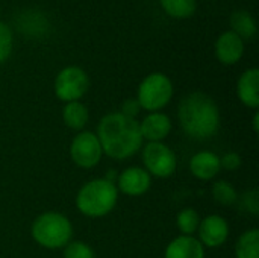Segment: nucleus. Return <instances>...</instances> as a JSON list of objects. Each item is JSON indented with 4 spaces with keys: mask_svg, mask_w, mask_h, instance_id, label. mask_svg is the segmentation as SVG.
<instances>
[{
    "mask_svg": "<svg viewBox=\"0 0 259 258\" xmlns=\"http://www.w3.org/2000/svg\"><path fill=\"white\" fill-rule=\"evenodd\" d=\"M243 164V158L238 152L229 151L220 157V167L226 172H237Z\"/></svg>",
    "mask_w": 259,
    "mask_h": 258,
    "instance_id": "obj_24",
    "label": "nucleus"
},
{
    "mask_svg": "<svg viewBox=\"0 0 259 258\" xmlns=\"http://www.w3.org/2000/svg\"><path fill=\"white\" fill-rule=\"evenodd\" d=\"M90 120V111L87 105H83L80 100L79 102H68L62 108V122L67 128L73 131H83Z\"/></svg>",
    "mask_w": 259,
    "mask_h": 258,
    "instance_id": "obj_16",
    "label": "nucleus"
},
{
    "mask_svg": "<svg viewBox=\"0 0 259 258\" xmlns=\"http://www.w3.org/2000/svg\"><path fill=\"white\" fill-rule=\"evenodd\" d=\"M64 258H96V252L87 242L71 240L64 248Z\"/></svg>",
    "mask_w": 259,
    "mask_h": 258,
    "instance_id": "obj_22",
    "label": "nucleus"
},
{
    "mask_svg": "<svg viewBox=\"0 0 259 258\" xmlns=\"http://www.w3.org/2000/svg\"><path fill=\"white\" fill-rule=\"evenodd\" d=\"M120 113L131 117V119H137V116L141 113V106L138 103V100L135 97L132 99H126L123 103H121V108H120Z\"/></svg>",
    "mask_w": 259,
    "mask_h": 258,
    "instance_id": "obj_26",
    "label": "nucleus"
},
{
    "mask_svg": "<svg viewBox=\"0 0 259 258\" xmlns=\"http://www.w3.org/2000/svg\"><path fill=\"white\" fill-rule=\"evenodd\" d=\"M53 90L56 97L64 103L79 102L90 90V78L83 68L68 65L56 75Z\"/></svg>",
    "mask_w": 259,
    "mask_h": 258,
    "instance_id": "obj_7",
    "label": "nucleus"
},
{
    "mask_svg": "<svg viewBox=\"0 0 259 258\" xmlns=\"http://www.w3.org/2000/svg\"><path fill=\"white\" fill-rule=\"evenodd\" d=\"M237 258H259V230L250 228L244 231L235 243Z\"/></svg>",
    "mask_w": 259,
    "mask_h": 258,
    "instance_id": "obj_17",
    "label": "nucleus"
},
{
    "mask_svg": "<svg viewBox=\"0 0 259 258\" xmlns=\"http://www.w3.org/2000/svg\"><path fill=\"white\" fill-rule=\"evenodd\" d=\"M231 234V228L228 220L220 214H209L205 219L200 220L199 230H197V239L199 242L209 249H217L223 246Z\"/></svg>",
    "mask_w": 259,
    "mask_h": 258,
    "instance_id": "obj_9",
    "label": "nucleus"
},
{
    "mask_svg": "<svg viewBox=\"0 0 259 258\" xmlns=\"http://www.w3.org/2000/svg\"><path fill=\"white\" fill-rule=\"evenodd\" d=\"M73 224L59 211H46L35 217L30 236L36 245L49 251L64 249L73 240Z\"/></svg>",
    "mask_w": 259,
    "mask_h": 258,
    "instance_id": "obj_4",
    "label": "nucleus"
},
{
    "mask_svg": "<svg viewBox=\"0 0 259 258\" xmlns=\"http://www.w3.org/2000/svg\"><path fill=\"white\" fill-rule=\"evenodd\" d=\"M237 96L240 102L250 109L259 108V70L249 68L246 70L237 82Z\"/></svg>",
    "mask_w": 259,
    "mask_h": 258,
    "instance_id": "obj_15",
    "label": "nucleus"
},
{
    "mask_svg": "<svg viewBox=\"0 0 259 258\" xmlns=\"http://www.w3.org/2000/svg\"><path fill=\"white\" fill-rule=\"evenodd\" d=\"M200 214L194 208H184L176 216V227L182 236H194L200 225Z\"/></svg>",
    "mask_w": 259,
    "mask_h": 258,
    "instance_id": "obj_19",
    "label": "nucleus"
},
{
    "mask_svg": "<svg viewBox=\"0 0 259 258\" xmlns=\"http://www.w3.org/2000/svg\"><path fill=\"white\" fill-rule=\"evenodd\" d=\"M212 198L217 204L223 205V207H232L238 202L240 196H238V192L235 190V187L228 182V181H217L212 189Z\"/></svg>",
    "mask_w": 259,
    "mask_h": 258,
    "instance_id": "obj_20",
    "label": "nucleus"
},
{
    "mask_svg": "<svg viewBox=\"0 0 259 258\" xmlns=\"http://www.w3.org/2000/svg\"><path fill=\"white\" fill-rule=\"evenodd\" d=\"M175 87L171 79L159 71L147 75L138 85L137 100L141 109L147 113L162 111L173 99Z\"/></svg>",
    "mask_w": 259,
    "mask_h": 258,
    "instance_id": "obj_5",
    "label": "nucleus"
},
{
    "mask_svg": "<svg viewBox=\"0 0 259 258\" xmlns=\"http://www.w3.org/2000/svg\"><path fill=\"white\" fill-rule=\"evenodd\" d=\"M173 129V122L168 114L162 111L147 113V116L140 122V132L147 143L164 141Z\"/></svg>",
    "mask_w": 259,
    "mask_h": 258,
    "instance_id": "obj_11",
    "label": "nucleus"
},
{
    "mask_svg": "<svg viewBox=\"0 0 259 258\" xmlns=\"http://www.w3.org/2000/svg\"><path fill=\"white\" fill-rule=\"evenodd\" d=\"M241 207H243L247 213L256 216L259 213L258 192H256V190H249V192H246V193L241 196Z\"/></svg>",
    "mask_w": 259,
    "mask_h": 258,
    "instance_id": "obj_25",
    "label": "nucleus"
},
{
    "mask_svg": "<svg viewBox=\"0 0 259 258\" xmlns=\"http://www.w3.org/2000/svg\"><path fill=\"white\" fill-rule=\"evenodd\" d=\"M205 246L199 242L196 236H182L175 237L165 248L164 258H205Z\"/></svg>",
    "mask_w": 259,
    "mask_h": 258,
    "instance_id": "obj_14",
    "label": "nucleus"
},
{
    "mask_svg": "<svg viewBox=\"0 0 259 258\" xmlns=\"http://www.w3.org/2000/svg\"><path fill=\"white\" fill-rule=\"evenodd\" d=\"M12 52V30L0 21V64H3Z\"/></svg>",
    "mask_w": 259,
    "mask_h": 258,
    "instance_id": "obj_23",
    "label": "nucleus"
},
{
    "mask_svg": "<svg viewBox=\"0 0 259 258\" xmlns=\"http://www.w3.org/2000/svg\"><path fill=\"white\" fill-rule=\"evenodd\" d=\"M164 11L175 18H188L196 12V0H159Z\"/></svg>",
    "mask_w": 259,
    "mask_h": 258,
    "instance_id": "obj_21",
    "label": "nucleus"
},
{
    "mask_svg": "<svg viewBox=\"0 0 259 258\" xmlns=\"http://www.w3.org/2000/svg\"><path fill=\"white\" fill-rule=\"evenodd\" d=\"M231 27H232V32L237 33L241 40L253 38L258 32L255 18L247 11H235L231 15Z\"/></svg>",
    "mask_w": 259,
    "mask_h": 258,
    "instance_id": "obj_18",
    "label": "nucleus"
},
{
    "mask_svg": "<svg viewBox=\"0 0 259 258\" xmlns=\"http://www.w3.org/2000/svg\"><path fill=\"white\" fill-rule=\"evenodd\" d=\"M96 135L100 141L103 155L117 161L135 157L144 143L140 132V122L120 111L105 114L99 120Z\"/></svg>",
    "mask_w": 259,
    "mask_h": 258,
    "instance_id": "obj_1",
    "label": "nucleus"
},
{
    "mask_svg": "<svg viewBox=\"0 0 259 258\" xmlns=\"http://www.w3.org/2000/svg\"><path fill=\"white\" fill-rule=\"evenodd\" d=\"M115 186L118 189V193H123L131 198H138L150 190L152 176L146 172L144 167L131 166L117 175Z\"/></svg>",
    "mask_w": 259,
    "mask_h": 258,
    "instance_id": "obj_10",
    "label": "nucleus"
},
{
    "mask_svg": "<svg viewBox=\"0 0 259 258\" xmlns=\"http://www.w3.org/2000/svg\"><path fill=\"white\" fill-rule=\"evenodd\" d=\"M118 189L115 182L96 178L85 182L76 195V207L79 213L90 219H100L111 214L118 204Z\"/></svg>",
    "mask_w": 259,
    "mask_h": 258,
    "instance_id": "obj_3",
    "label": "nucleus"
},
{
    "mask_svg": "<svg viewBox=\"0 0 259 258\" xmlns=\"http://www.w3.org/2000/svg\"><path fill=\"white\" fill-rule=\"evenodd\" d=\"M244 53V41L232 30L223 32L215 41V56L223 65L237 64Z\"/></svg>",
    "mask_w": 259,
    "mask_h": 258,
    "instance_id": "obj_13",
    "label": "nucleus"
},
{
    "mask_svg": "<svg viewBox=\"0 0 259 258\" xmlns=\"http://www.w3.org/2000/svg\"><path fill=\"white\" fill-rule=\"evenodd\" d=\"M141 160L144 164L146 172L150 176L167 179L176 173L178 169V158L173 149L161 143H146L141 148Z\"/></svg>",
    "mask_w": 259,
    "mask_h": 258,
    "instance_id": "obj_6",
    "label": "nucleus"
},
{
    "mask_svg": "<svg viewBox=\"0 0 259 258\" xmlns=\"http://www.w3.org/2000/svg\"><path fill=\"white\" fill-rule=\"evenodd\" d=\"M70 157L77 167L94 169L103 157V151L96 132L91 131L77 132L70 144Z\"/></svg>",
    "mask_w": 259,
    "mask_h": 258,
    "instance_id": "obj_8",
    "label": "nucleus"
},
{
    "mask_svg": "<svg viewBox=\"0 0 259 258\" xmlns=\"http://www.w3.org/2000/svg\"><path fill=\"white\" fill-rule=\"evenodd\" d=\"M252 126H253V131H255V132H259V113L258 111H255V114H253Z\"/></svg>",
    "mask_w": 259,
    "mask_h": 258,
    "instance_id": "obj_27",
    "label": "nucleus"
},
{
    "mask_svg": "<svg viewBox=\"0 0 259 258\" xmlns=\"http://www.w3.org/2000/svg\"><path fill=\"white\" fill-rule=\"evenodd\" d=\"M178 120L187 137L205 141L217 135L222 117L217 102L209 94L193 91L179 102Z\"/></svg>",
    "mask_w": 259,
    "mask_h": 258,
    "instance_id": "obj_2",
    "label": "nucleus"
},
{
    "mask_svg": "<svg viewBox=\"0 0 259 258\" xmlns=\"http://www.w3.org/2000/svg\"><path fill=\"white\" fill-rule=\"evenodd\" d=\"M188 169L196 179L211 181L222 172L220 155L212 151H199L190 158Z\"/></svg>",
    "mask_w": 259,
    "mask_h": 258,
    "instance_id": "obj_12",
    "label": "nucleus"
}]
</instances>
